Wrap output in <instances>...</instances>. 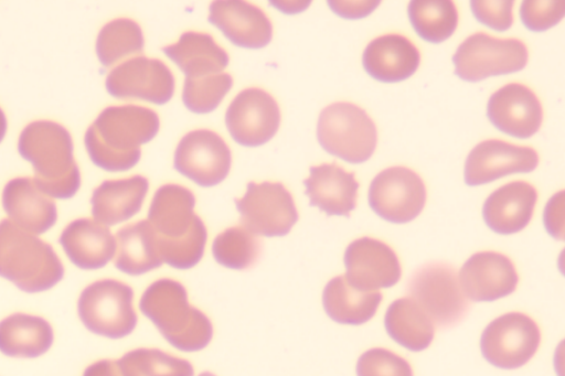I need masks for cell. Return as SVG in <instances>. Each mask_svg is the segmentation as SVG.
Listing matches in <instances>:
<instances>
[{"label": "cell", "instance_id": "52a82bcc", "mask_svg": "<svg viewBox=\"0 0 565 376\" xmlns=\"http://www.w3.org/2000/svg\"><path fill=\"white\" fill-rule=\"evenodd\" d=\"M129 284L104 279L87 286L78 300V315L90 332L109 339L130 335L138 322Z\"/></svg>", "mask_w": 565, "mask_h": 376}, {"label": "cell", "instance_id": "7402d4cb", "mask_svg": "<svg viewBox=\"0 0 565 376\" xmlns=\"http://www.w3.org/2000/svg\"><path fill=\"white\" fill-rule=\"evenodd\" d=\"M310 205L328 216L349 217L356 208L360 184L353 173L338 164H323L310 169L305 181Z\"/></svg>", "mask_w": 565, "mask_h": 376}, {"label": "cell", "instance_id": "9c48e42d", "mask_svg": "<svg viewBox=\"0 0 565 376\" xmlns=\"http://www.w3.org/2000/svg\"><path fill=\"white\" fill-rule=\"evenodd\" d=\"M529 53L519 40H500L477 32L457 49L452 62L455 74L477 83L493 76L519 73L527 64Z\"/></svg>", "mask_w": 565, "mask_h": 376}, {"label": "cell", "instance_id": "f6af8a7d", "mask_svg": "<svg viewBox=\"0 0 565 376\" xmlns=\"http://www.w3.org/2000/svg\"><path fill=\"white\" fill-rule=\"evenodd\" d=\"M199 376H217V375H215L214 373L204 372V373H201Z\"/></svg>", "mask_w": 565, "mask_h": 376}, {"label": "cell", "instance_id": "d4e9b609", "mask_svg": "<svg viewBox=\"0 0 565 376\" xmlns=\"http://www.w3.org/2000/svg\"><path fill=\"white\" fill-rule=\"evenodd\" d=\"M419 63L418 49L402 34L381 35L363 53L366 73L383 83H398L411 78Z\"/></svg>", "mask_w": 565, "mask_h": 376}, {"label": "cell", "instance_id": "4dcf8cb0", "mask_svg": "<svg viewBox=\"0 0 565 376\" xmlns=\"http://www.w3.org/2000/svg\"><path fill=\"white\" fill-rule=\"evenodd\" d=\"M384 322L387 334L406 350L420 352L433 343V321L412 298L394 301L385 314Z\"/></svg>", "mask_w": 565, "mask_h": 376}, {"label": "cell", "instance_id": "603a6c76", "mask_svg": "<svg viewBox=\"0 0 565 376\" xmlns=\"http://www.w3.org/2000/svg\"><path fill=\"white\" fill-rule=\"evenodd\" d=\"M539 194L533 185L512 182L488 196L483 218L490 229L499 235H515L533 219Z\"/></svg>", "mask_w": 565, "mask_h": 376}, {"label": "cell", "instance_id": "ab89813d", "mask_svg": "<svg viewBox=\"0 0 565 376\" xmlns=\"http://www.w3.org/2000/svg\"><path fill=\"white\" fill-rule=\"evenodd\" d=\"M564 192L561 191L547 203L544 211V224L547 232L558 239L564 240Z\"/></svg>", "mask_w": 565, "mask_h": 376}, {"label": "cell", "instance_id": "7c38bea8", "mask_svg": "<svg viewBox=\"0 0 565 376\" xmlns=\"http://www.w3.org/2000/svg\"><path fill=\"white\" fill-rule=\"evenodd\" d=\"M426 203V185L411 169H386L370 185V207L388 223L406 224L415 221Z\"/></svg>", "mask_w": 565, "mask_h": 376}, {"label": "cell", "instance_id": "30bf717a", "mask_svg": "<svg viewBox=\"0 0 565 376\" xmlns=\"http://www.w3.org/2000/svg\"><path fill=\"white\" fill-rule=\"evenodd\" d=\"M235 203L243 226L256 236L285 237L298 222L292 195L280 183H250Z\"/></svg>", "mask_w": 565, "mask_h": 376}, {"label": "cell", "instance_id": "f35d334b", "mask_svg": "<svg viewBox=\"0 0 565 376\" xmlns=\"http://www.w3.org/2000/svg\"><path fill=\"white\" fill-rule=\"evenodd\" d=\"M471 11L477 21L498 31H507L514 24L512 0H472Z\"/></svg>", "mask_w": 565, "mask_h": 376}, {"label": "cell", "instance_id": "6da1fadb", "mask_svg": "<svg viewBox=\"0 0 565 376\" xmlns=\"http://www.w3.org/2000/svg\"><path fill=\"white\" fill-rule=\"evenodd\" d=\"M194 206L196 198L189 189L168 184L158 189L149 210L159 255L175 270H190L204 256L207 230Z\"/></svg>", "mask_w": 565, "mask_h": 376}, {"label": "cell", "instance_id": "5bb4252c", "mask_svg": "<svg viewBox=\"0 0 565 376\" xmlns=\"http://www.w3.org/2000/svg\"><path fill=\"white\" fill-rule=\"evenodd\" d=\"M225 122L230 136L239 146L262 147L267 144L279 129V106L264 89L246 88L230 104Z\"/></svg>", "mask_w": 565, "mask_h": 376}, {"label": "cell", "instance_id": "7a4b0ae2", "mask_svg": "<svg viewBox=\"0 0 565 376\" xmlns=\"http://www.w3.org/2000/svg\"><path fill=\"white\" fill-rule=\"evenodd\" d=\"M161 128L158 115L137 105L110 106L85 133V148L93 163L108 172H124L138 164L141 146Z\"/></svg>", "mask_w": 565, "mask_h": 376}, {"label": "cell", "instance_id": "4316f807", "mask_svg": "<svg viewBox=\"0 0 565 376\" xmlns=\"http://www.w3.org/2000/svg\"><path fill=\"white\" fill-rule=\"evenodd\" d=\"M166 55L183 71L186 79L221 75L228 55L210 34L185 32L179 42L163 47Z\"/></svg>", "mask_w": 565, "mask_h": 376}, {"label": "cell", "instance_id": "4fadbf2b", "mask_svg": "<svg viewBox=\"0 0 565 376\" xmlns=\"http://www.w3.org/2000/svg\"><path fill=\"white\" fill-rule=\"evenodd\" d=\"M233 155L226 142L210 130L189 132L174 152L173 165L202 187L217 186L232 170Z\"/></svg>", "mask_w": 565, "mask_h": 376}, {"label": "cell", "instance_id": "d6986e66", "mask_svg": "<svg viewBox=\"0 0 565 376\" xmlns=\"http://www.w3.org/2000/svg\"><path fill=\"white\" fill-rule=\"evenodd\" d=\"M459 283L468 300L494 301L516 291L519 275L512 261L498 253L473 255L459 272Z\"/></svg>", "mask_w": 565, "mask_h": 376}, {"label": "cell", "instance_id": "f546056e", "mask_svg": "<svg viewBox=\"0 0 565 376\" xmlns=\"http://www.w3.org/2000/svg\"><path fill=\"white\" fill-rule=\"evenodd\" d=\"M53 344V330L40 316L13 314L0 322V352L12 357L33 359Z\"/></svg>", "mask_w": 565, "mask_h": 376}, {"label": "cell", "instance_id": "1f68e13d", "mask_svg": "<svg viewBox=\"0 0 565 376\" xmlns=\"http://www.w3.org/2000/svg\"><path fill=\"white\" fill-rule=\"evenodd\" d=\"M408 13L418 35L435 44L450 39L458 25V11L450 0H414Z\"/></svg>", "mask_w": 565, "mask_h": 376}, {"label": "cell", "instance_id": "e0dca14e", "mask_svg": "<svg viewBox=\"0 0 565 376\" xmlns=\"http://www.w3.org/2000/svg\"><path fill=\"white\" fill-rule=\"evenodd\" d=\"M537 152L503 140H486L473 148L466 161L465 179L469 186L486 185L509 174L530 173L539 166Z\"/></svg>", "mask_w": 565, "mask_h": 376}, {"label": "cell", "instance_id": "f1b7e54d", "mask_svg": "<svg viewBox=\"0 0 565 376\" xmlns=\"http://www.w3.org/2000/svg\"><path fill=\"white\" fill-rule=\"evenodd\" d=\"M382 299L383 296L379 291H361L353 288L345 276H340L326 286L323 307L334 322L359 326L375 316Z\"/></svg>", "mask_w": 565, "mask_h": 376}, {"label": "cell", "instance_id": "5b68a950", "mask_svg": "<svg viewBox=\"0 0 565 376\" xmlns=\"http://www.w3.org/2000/svg\"><path fill=\"white\" fill-rule=\"evenodd\" d=\"M0 277L28 293H40L56 286L64 266L47 243L13 224L0 223Z\"/></svg>", "mask_w": 565, "mask_h": 376}, {"label": "cell", "instance_id": "d6a6232c", "mask_svg": "<svg viewBox=\"0 0 565 376\" xmlns=\"http://www.w3.org/2000/svg\"><path fill=\"white\" fill-rule=\"evenodd\" d=\"M143 50V31L128 18H119L106 24L100 30L96 43L98 60L105 67H111Z\"/></svg>", "mask_w": 565, "mask_h": 376}, {"label": "cell", "instance_id": "7bdbcfd3", "mask_svg": "<svg viewBox=\"0 0 565 376\" xmlns=\"http://www.w3.org/2000/svg\"><path fill=\"white\" fill-rule=\"evenodd\" d=\"M271 4L282 12L296 13V12L303 11L306 8H308L310 6V2H308V3H303V2H278V3H275V2H273Z\"/></svg>", "mask_w": 565, "mask_h": 376}, {"label": "cell", "instance_id": "ba28073f", "mask_svg": "<svg viewBox=\"0 0 565 376\" xmlns=\"http://www.w3.org/2000/svg\"><path fill=\"white\" fill-rule=\"evenodd\" d=\"M409 296L438 329L459 324L470 310L455 268L448 264L424 265L408 282Z\"/></svg>", "mask_w": 565, "mask_h": 376}, {"label": "cell", "instance_id": "ac0fdd59", "mask_svg": "<svg viewBox=\"0 0 565 376\" xmlns=\"http://www.w3.org/2000/svg\"><path fill=\"white\" fill-rule=\"evenodd\" d=\"M488 117L500 131L520 139L535 136L543 121L540 99L529 87L508 84L488 103Z\"/></svg>", "mask_w": 565, "mask_h": 376}, {"label": "cell", "instance_id": "8d00e7d4", "mask_svg": "<svg viewBox=\"0 0 565 376\" xmlns=\"http://www.w3.org/2000/svg\"><path fill=\"white\" fill-rule=\"evenodd\" d=\"M358 376H414V373L411 364L399 355L384 348H373L360 357Z\"/></svg>", "mask_w": 565, "mask_h": 376}, {"label": "cell", "instance_id": "b9f144b4", "mask_svg": "<svg viewBox=\"0 0 565 376\" xmlns=\"http://www.w3.org/2000/svg\"><path fill=\"white\" fill-rule=\"evenodd\" d=\"M83 376H129L119 361H100L88 366Z\"/></svg>", "mask_w": 565, "mask_h": 376}, {"label": "cell", "instance_id": "8992f818", "mask_svg": "<svg viewBox=\"0 0 565 376\" xmlns=\"http://www.w3.org/2000/svg\"><path fill=\"white\" fill-rule=\"evenodd\" d=\"M317 138L330 154L350 164L365 163L377 147L376 125L361 107L334 103L322 111Z\"/></svg>", "mask_w": 565, "mask_h": 376}, {"label": "cell", "instance_id": "60d3db41", "mask_svg": "<svg viewBox=\"0 0 565 376\" xmlns=\"http://www.w3.org/2000/svg\"><path fill=\"white\" fill-rule=\"evenodd\" d=\"M328 4L334 13L349 18V20H358V18L374 12L381 2H333V0H330Z\"/></svg>", "mask_w": 565, "mask_h": 376}, {"label": "cell", "instance_id": "cb8c5ba5", "mask_svg": "<svg viewBox=\"0 0 565 376\" xmlns=\"http://www.w3.org/2000/svg\"><path fill=\"white\" fill-rule=\"evenodd\" d=\"M60 241L71 262L86 271L99 270L116 255L111 230L95 219L84 218L68 224Z\"/></svg>", "mask_w": 565, "mask_h": 376}, {"label": "cell", "instance_id": "9a60e30c", "mask_svg": "<svg viewBox=\"0 0 565 376\" xmlns=\"http://www.w3.org/2000/svg\"><path fill=\"white\" fill-rule=\"evenodd\" d=\"M106 89L117 99H141L164 105L174 94V78L161 61L134 57L116 66L108 78Z\"/></svg>", "mask_w": 565, "mask_h": 376}, {"label": "cell", "instance_id": "ee69618b", "mask_svg": "<svg viewBox=\"0 0 565 376\" xmlns=\"http://www.w3.org/2000/svg\"><path fill=\"white\" fill-rule=\"evenodd\" d=\"M8 131V119L2 109H0V142L3 141Z\"/></svg>", "mask_w": 565, "mask_h": 376}, {"label": "cell", "instance_id": "3957f363", "mask_svg": "<svg viewBox=\"0 0 565 376\" xmlns=\"http://www.w3.org/2000/svg\"><path fill=\"white\" fill-rule=\"evenodd\" d=\"M18 152L32 164L33 181L51 198L70 200L81 187V172L70 132L55 121H33L18 140Z\"/></svg>", "mask_w": 565, "mask_h": 376}, {"label": "cell", "instance_id": "836d02e7", "mask_svg": "<svg viewBox=\"0 0 565 376\" xmlns=\"http://www.w3.org/2000/svg\"><path fill=\"white\" fill-rule=\"evenodd\" d=\"M260 240L244 226L225 229L212 245V255L216 261L236 271L253 267L260 256Z\"/></svg>", "mask_w": 565, "mask_h": 376}, {"label": "cell", "instance_id": "d590c367", "mask_svg": "<svg viewBox=\"0 0 565 376\" xmlns=\"http://www.w3.org/2000/svg\"><path fill=\"white\" fill-rule=\"evenodd\" d=\"M233 84V77L227 74L185 79L184 105L193 114L205 115L215 111Z\"/></svg>", "mask_w": 565, "mask_h": 376}, {"label": "cell", "instance_id": "83f0119b", "mask_svg": "<svg viewBox=\"0 0 565 376\" xmlns=\"http://www.w3.org/2000/svg\"><path fill=\"white\" fill-rule=\"evenodd\" d=\"M115 266L122 273L137 277L161 267L156 232L148 221L120 228L116 235Z\"/></svg>", "mask_w": 565, "mask_h": 376}, {"label": "cell", "instance_id": "44dd1931", "mask_svg": "<svg viewBox=\"0 0 565 376\" xmlns=\"http://www.w3.org/2000/svg\"><path fill=\"white\" fill-rule=\"evenodd\" d=\"M3 206L10 221L32 235H44L58 219L55 202L31 178H15L8 183Z\"/></svg>", "mask_w": 565, "mask_h": 376}, {"label": "cell", "instance_id": "484cf974", "mask_svg": "<svg viewBox=\"0 0 565 376\" xmlns=\"http://www.w3.org/2000/svg\"><path fill=\"white\" fill-rule=\"evenodd\" d=\"M148 192L149 181L146 176L106 181L94 191L93 216L105 226L128 222L143 207Z\"/></svg>", "mask_w": 565, "mask_h": 376}, {"label": "cell", "instance_id": "8fae6325", "mask_svg": "<svg viewBox=\"0 0 565 376\" xmlns=\"http://www.w3.org/2000/svg\"><path fill=\"white\" fill-rule=\"evenodd\" d=\"M541 331L536 322L523 313H508L490 322L481 337L487 362L502 369H516L536 354Z\"/></svg>", "mask_w": 565, "mask_h": 376}, {"label": "cell", "instance_id": "277c9868", "mask_svg": "<svg viewBox=\"0 0 565 376\" xmlns=\"http://www.w3.org/2000/svg\"><path fill=\"white\" fill-rule=\"evenodd\" d=\"M140 312L174 348L192 353L206 348L214 337L210 319L189 303L184 286L161 279L149 286L139 302Z\"/></svg>", "mask_w": 565, "mask_h": 376}, {"label": "cell", "instance_id": "2e32d148", "mask_svg": "<svg viewBox=\"0 0 565 376\" xmlns=\"http://www.w3.org/2000/svg\"><path fill=\"white\" fill-rule=\"evenodd\" d=\"M347 280L361 291L391 289L402 277V267L395 250L373 238L351 243L344 256Z\"/></svg>", "mask_w": 565, "mask_h": 376}, {"label": "cell", "instance_id": "74e56055", "mask_svg": "<svg viewBox=\"0 0 565 376\" xmlns=\"http://www.w3.org/2000/svg\"><path fill=\"white\" fill-rule=\"evenodd\" d=\"M564 14V0H525L521 7L523 24L536 32L552 29L562 21Z\"/></svg>", "mask_w": 565, "mask_h": 376}, {"label": "cell", "instance_id": "e575fe53", "mask_svg": "<svg viewBox=\"0 0 565 376\" xmlns=\"http://www.w3.org/2000/svg\"><path fill=\"white\" fill-rule=\"evenodd\" d=\"M119 363L129 376H194L190 362L157 348L131 351Z\"/></svg>", "mask_w": 565, "mask_h": 376}, {"label": "cell", "instance_id": "ffe728a7", "mask_svg": "<svg viewBox=\"0 0 565 376\" xmlns=\"http://www.w3.org/2000/svg\"><path fill=\"white\" fill-rule=\"evenodd\" d=\"M209 22L239 47L263 49L273 40L274 30L268 15L243 0H218L212 3Z\"/></svg>", "mask_w": 565, "mask_h": 376}]
</instances>
